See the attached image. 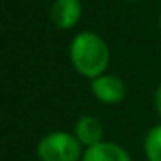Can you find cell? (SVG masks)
<instances>
[{
    "mask_svg": "<svg viewBox=\"0 0 161 161\" xmlns=\"http://www.w3.org/2000/svg\"><path fill=\"white\" fill-rule=\"evenodd\" d=\"M111 52L101 35L94 31H80L69 43V61L78 75L94 78L104 75L108 69Z\"/></svg>",
    "mask_w": 161,
    "mask_h": 161,
    "instance_id": "1",
    "label": "cell"
},
{
    "mask_svg": "<svg viewBox=\"0 0 161 161\" xmlns=\"http://www.w3.org/2000/svg\"><path fill=\"white\" fill-rule=\"evenodd\" d=\"M83 146L75 133L49 132L36 144V156L40 161H81Z\"/></svg>",
    "mask_w": 161,
    "mask_h": 161,
    "instance_id": "2",
    "label": "cell"
},
{
    "mask_svg": "<svg viewBox=\"0 0 161 161\" xmlns=\"http://www.w3.org/2000/svg\"><path fill=\"white\" fill-rule=\"evenodd\" d=\"M90 90L94 97L102 104H118L126 95V87L121 78L106 73L90 80Z\"/></svg>",
    "mask_w": 161,
    "mask_h": 161,
    "instance_id": "3",
    "label": "cell"
},
{
    "mask_svg": "<svg viewBox=\"0 0 161 161\" xmlns=\"http://www.w3.org/2000/svg\"><path fill=\"white\" fill-rule=\"evenodd\" d=\"M50 19L59 30H71L81 19V0H56L50 7Z\"/></svg>",
    "mask_w": 161,
    "mask_h": 161,
    "instance_id": "4",
    "label": "cell"
},
{
    "mask_svg": "<svg viewBox=\"0 0 161 161\" xmlns=\"http://www.w3.org/2000/svg\"><path fill=\"white\" fill-rule=\"evenodd\" d=\"M81 161H132L130 154L116 142H104L87 147Z\"/></svg>",
    "mask_w": 161,
    "mask_h": 161,
    "instance_id": "5",
    "label": "cell"
},
{
    "mask_svg": "<svg viewBox=\"0 0 161 161\" xmlns=\"http://www.w3.org/2000/svg\"><path fill=\"white\" fill-rule=\"evenodd\" d=\"M75 135L76 139L81 142V146L85 147H92L95 144L102 142V137H104V130L102 125L95 116H81L78 118L76 125H75Z\"/></svg>",
    "mask_w": 161,
    "mask_h": 161,
    "instance_id": "6",
    "label": "cell"
},
{
    "mask_svg": "<svg viewBox=\"0 0 161 161\" xmlns=\"http://www.w3.org/2000/svg\"><path fill=\"white\" fill-rule=\"evenodd\" d=\"M144 153L147 161H161V125H156L146 133Z\"/></svg>",
    "mask_w": 161,
    "mask_h": 161,
    "instance_id": "7",
    "label": "cell"
},
{
    "mask_svg": "<svg viewBox=\"0 0 161 161\" xmlns=\"http://www.w3.org/2000/svg\"><path fill=\"white\" fill-rule=\"evenodd\" d=\"M154 108H156V113L161 118V83L158 85L156 92H154Z\"/></svg>",
    "mask_w": 161,
    "mask_h": 161,
    "instance_id": "8",
    "label": "cell"
},
{
    "mask_svg": "<svg viewBox=\"0 0 161 161\" xmlns=\"http://www.w3.org/2000/svg\"><path fill=\"white\" fill-rule=\"evenodd\" d=\"M158 23H159V28H161V16H159V21H158Z\"/></svg>",
    "mask_w": 161,
    "mask_h": 161,
    "instance_id": "9",
    "label": "cell"
},
{
    "mask_svg": "<svg viewBox=\"0 0 161 161\" xmlns=\"http://www.w3.org/2000/svg\"><path fill=\"white\" fill-rule=\"evenodd\" d=\"M130 2H137V0H130Z\"/></svg>",
    "mask_w": 161,
    "mask_h": 161,
    "instance_id": "10",
    "label": "cell"
}]
</instances>
